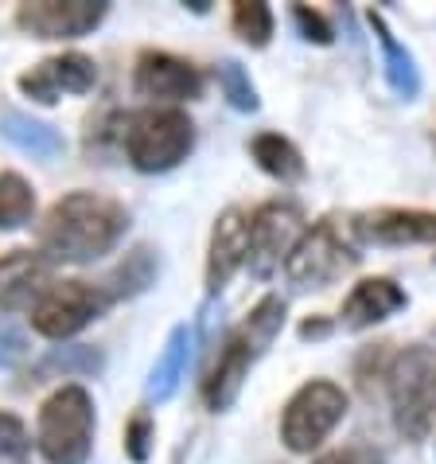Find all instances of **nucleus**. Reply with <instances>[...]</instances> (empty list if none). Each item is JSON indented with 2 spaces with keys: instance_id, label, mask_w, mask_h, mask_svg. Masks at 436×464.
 Returning <instances> with one entry per match:
<instances>
[{
  "instance_id": "1",
  "label": "nucleus",
  "mask_w": 436,
  "mask_h": 464,
  "mask_svg": "<svg viewBox=\"0 0 436 464\" xmlns=\"http://www.w3.org/2000/svg\"><path fill=\"white\" fill-rule=\"evenodd\" d=\"M125 230H129V211L118 199L98 196V191H71V196L51 203V211L43 215L40 254L51 266H86L118 246Z\"/></svg>"
},
{
  "instance_id": "2",
  "label": "nucleus",
  "mask_w": 436,
  "mask_h": 464,
  "mask_svg": "<svg viewBox=\"0 0 436 464\" xmlns=\"http://www.w3.org/2000/svg\"><path fill=\"white\" fill-rule=\"evenodd\" d=\"M280 328H285V301H280V296H265V301H258V308L226 336L211 375L203 379V402H207L214 414L234 406L250 367L265 355V347L277 340Z\"/></svg>"
},
{
  "instance_id": "3",
  "label": "nucleus",
  "mask_w": 436,
  "mask_h": 464,
  "mask_svg": "<svg viewBox=\"0 0 436 464\" xmlns=\"http://www.w3.org/2000/svg\"><path fill=\"white\" fill-rule=\"evenodd\" d=\"M195 149V125L175 106H148L125 125V157L137 172H168Z\"/></svg>"
},
{
  "instance_id": "4",
  "label": "nucleus",
  "mask_w": 436,
  "mask_h": 464,
  "mask_svg": "<svg viewBox=\"0 0 436 464\" xmlns=\"http://www.w3.org/2000/svg\"><path fill=\"white\" fill-rule=\"evenodd\" d=\"M94 449V398L86 386H59L40 410V453L47 464H86Z\"/></svg>"
},
{
  "instance_id": "5",
  "label": "nucleus",
  "mask_w": 436,
  "mask_h": 464,
  "mask_svg": "<svg viewBox=\"0 0 436 464\" xmlns=\"http://www.w3.org/2000/svg\"><path fill=\"white\" fill-rule=\"evenodd\" d=\"M358 246L351 242V227H343L339 218H319L304 230L297 250L289 254L285 274L297 289H327L331 281L351 274L358 266Z\"/></svg>"
},
{
  "instance_id": "6",
  "label": "nucleus",
  "mask_w": 436,
  "mask_h": 464,
  "mask_svg": "<svg viewBox=\"0 0 436 464\" xmlns=\"http://www.w3.org/2000/svg\"><path fill=\"white\" fill-rule=\"evenodd\" d=\"M343 414H347V394H343V386L327 382V379H312L285 402L280 441H285L292 453H312V449H319L331 437V430L343 421Z\"/></svg>"
},
{
  "instance_id": "7",
  "label": "nucleus",
  "mask_w": 436,
  "mask_h": 464,
  "mask_svg": "<svg viewBox=\"0 0 436 464\" xmlns=\"http://www.w3.org/2000/svg\"><path fill=\"white\" fill-rule=\"evenodd\" d=\"M113 301L101 285H90V281H55L40 301L32 308V328L47 340H67V336H79L86 324L106 313Z\"/></svg>"
},
{
  "instance_id": "8",
  "label": "nucleus",
  "mask_w": 436,
  "mask_h": 464,
  "mask_svg": "<svg viewBox=\"0 0 436 464\" xmlns=\"http://www.w3.org/2000/svg\"><path fill=\"white\" fill-rule=\"evenodd\" d=\"M300 238H304V215L297 203L289 199L261 203L250 215V269L258 277H269L277 266L289 262V254L297 250Z\"/></svg>"
},
{
  "instance_id": "9",
  "label": "nucleus",
  "mask_w": 436,
  "mask_h": 464,
  "mask_svg": "<svg viewBox=\"0 0 436 464\" xmlns=\"http://www.w3.org/2000/svg\"><path fill=\"white\" fill-rule=\"evenodd\" d=\"M106 16V0H28L16 8V24L35 40H79Z\"/></svg>"
},
{
  "instance_id": "10",
  "label": "nucleus",
  "mask_w": 436,
  "mask_h": 464,
  "mask_svg": "<svg viewBox=\"0 0 436 464\" xmlns=\"http://www.w3.org/2000/svg\"><path fill=\"white\" fill-rule=\"evenodd\" d=\"M133 86L148 102H191L203 94V74L195 63L168 55V51H145L137 59Z\"/></svg>"
},
{
  "instance_id": "11",
  "label": "nucleus",
  "mask_w": 436,
  "mask_h": 464,
  "mask_svg": "<svg viewBox=\"0 0 436 464\" xmlns=\"http://www.w3.org/2000/svg\"><path fill=\"white\" fill-rule=\"evenodd\" d=\"M98 82V67L94 59L82 55V51H67V55L43 59L40 67L20 74V90L43 106H55L62 94H86Z\"/></svg>"
},
{
  "instance_id": "12",
  "label": "nucleus",
  "mask_w": 436,
  "mask_h": 464,
  "mask_svg": "<svg viewBox=\"0 0 436 464\" xmlns=\"http://www.w3.org/2000/svg\"><path fill=\"white\" fill-rule=\"evenodd\" d=\"M351 230L370 242H382V246H436V211L378 208L358 215Z\"/></svg>"
},
{
  "instance_id": "13",
  "label": "nucleus",
  "mask_w": 436,
  "mask_h": 464,
  "mask_svg": "<svg viewBox=\"0 0 436 464\" xmlns=\"http://www.w3.org/2000/svg\"><path fill=\"white\" fill-rule=\"evenodd\" d=\"M250 262V215L242 208H230L218 215L211 230V250H207V289L218 293L230 285V277Z\"/></svg>"
},
{
  "instance_id": "14",
  "label": "nucleus",
  "mask_w": 436,
  "mask_h": 464,
  "mask_svg": "<svg viewBox=\"0 0 436 464\" xmlns=\"http://www.w3.org/2000/svg\"><path fill=\"white\" fill-rule=\"evenodd\" d=\"M55 285L51 262L40 250H8L0 254V308H35V301Z\"/></svg>"
},
{
  "instance_id": "15",
  "label": "nucleus",
  "mask_w": 436,
  "mask_h": 464,
  "mask_svg": "<svg viewBox=\"0 0 436 464\" xmlns=\"http://www.w3.org/2000/svg\"><path fill=\"white\" fill-rule=\"evenodd\" d=\"M397 308H405V289L390 277H366L343 301V328H370L390 320Z\"/></svg>"
},
{
  "instance_id": "16",
  "label": "nucleus",
  "mask_w": 436,
  "mask_h": 464,
  "mask_svg": "<svg viewBox=\"0 0 436 464\" xmlns=\"http://www.w3.org/2000/svg\"><path fill=\"white\" fill-rule=\"evenodd\" d=\"M191 343H195V336H191L187 324L172 328V336H168V343H164L156 367H152V375H148V398L152 402H168V398L179 391V382H184V375H187V363H191Z\"/></svg>"
},
{
  "instance_id": "17",
  "label": "nucleus",
  "mask_w": 436,
  "mask_h": 464,
  "mask_svg": "<svg viewBox=\"0 0 436 464\" xmlns=\"http://www.w3.org/2000/svg\"><path fill=\"white\" fill-rule=\"evenodd\" d=\"M156 274H160L156 250H152V246H133L118 262V269L106 277V285H101V289L109 293V301H125V296H140V293H145L152 281H156Z\"/></svg>"
},
{
  "instance_id": "18",
  "label": "nucleus",
  "mask_w": 436,
  "mask_h": 464,
  "mask_svg": "<svg viewBox=\"0 0 436 464\" xmlns=\"http://www.w3.org/2000/svg\"><path fill=\"white\" fill-rule=\"evenodd\" d=\"M370 28H374V35H378V44H382V63H386V79H390V86H393V94L397 98H417V90H421V74H417V67H413V55L393 40V32H390V24L378 16V12H370Z\"/></svg>"
},
{
  "instance_id": "19",
  "label": "nucleus",
  "mask_w": 436,
  "mask_h": 464,
  "mask_svg": "<svg viewBox=\"0 0 436 464\" xmlns=\"http://www.w3.org/2000/svg\"><path fill=\"white\" fill-rule=\"evenodd\" d=\"M250 152H253V160H258V169L269 172L273 179H280V184H297V179H304V157L289 137L258 133L250 140Z\"/></svg>"
},
{
  "instance_id": "20",
  "label": "nucleus",
  "mask_w": 436,
  "mask_h": 464,
  "mask_svg": "<svg viewBox=\"0 0 436 464\" xmlns=\"http://www.w3.org/2000/svg\"><path fill=\"white\" fill-rule=\"evenodd\" d=\"M0 133L16 149L32 152V157H55V152H62L59 129H51L47 121H35L28 113H5V118H0Z\"/></svg>"
},
{
  "instance_id": "21",
  "label": "nucleus",
  "mask_w": 436,
  "mask_h": 464,
  "mask_svg": "<svg viewBox=\"0 0 436 464\" xmlns=\"http://www.w3.org/2000/svg\"><path fill=\"white\" fill-rule=\"evenodd\" d=\"M35 215V188L20 172H0V230H16L32 223Z\"/></svg>"
},
{
  "instance_id": "22",
  "label": "nucleus",
  "mask_w": 436,
  "mask_h": 464,
  "mask_svg": "<svg viewBox=\"0 0 436 464\" xmlns=\"http://www.w3.org/2000/svg\"><path fill=\"white\" fill-rule=\"evenodd\" d=\"M230 28H234L242 44L265 47L273 40V12H269V5H261V0H238L234 12H230Z\"/></svg>"
},
{
  "instance_id": "23",
  "label": "nucleus",
  "mask_w": 436,
  "mask_h": 464,
  "mask_svg": "<svg viewBox=\"0 0 436 464\" xmlns=\"http://www.w3.org/2000/svg\"><path fill=\"white\" fill-rule=\"evenodd\" d=\"M101 367H106L101 352H94V347H86V343L51 347V355L40 363V379H47V375H98Z\"/></svg>"
},
{
  "instance_id": "24",
  "label": "nucleus",
  "mask_w": 436,
  "mask_h": 464,
  "mask_svg": "<svg viewBox=\"0 0 436 464\" xmlns=\"http://www.w3.org/2000/svg\"><path fill=\"white\" fill-rule=\"evenodd\" d=\"M393 421L405 437H425L429 433V425L436 421V375L421 386V394L402 410V414H393Z\"/></svg>"
},
{
  "instance_id": "25",
  "label": "nucleus",
  "mask_w": 436,
  "mask_h": 464,
  "mask_svg": "<svg viewBox=\"0 0 436 464\" xmlns=\"http://www.w3.org/2000/svg\"><path fill=\"white\" fill-rule=\"evenodd\" d=\"M393 363V343H370L355 359V379L370 394L374 386H386V371Z\"/></svg>"
},
{
  "instance_id": "26",
  "label": "nucleus",
  "mask_w": 436,
  "mask_h": 464,
  "mask_svg": "<svg viewBox=\"0 0 436 464\" xmlns=\"http://www.w3.org/2000/svg\"><path fill=\"white\" fill-rule=\"evenodd\" d=\"M218 86H223V94H226V102L234 110H258V90H253V82H250V74L238 67V63H223L218 67Z\"/></svg>"
},
{
  "instance_id": "27",
  "label": "nucleus",
  "mask_w": 436,
  "mask_h": 464,
  "mask_svg": "<svg viewBox=\"0 0 436 464\" xmlns=\"http://www.w3.org/2000/svg\"><path fill=\"white\" fill-rule=\"evenodd\" d=\"M32 449V437L24 430L20 418L0 414V460H24Z\"/></svg>"
},
{
  "instance_id": "28",
  "label": "nucleus",
  "mask_w": 436,
  "mask_h": 464,
  "mask_svg": "<svg viewBox=\"0 0 436 464\" xmlns=\"http://www.w3.org/2000/svg\"><path fill=\"white\" fill-rule=\"evenodd\" d=\"M148 449H152V418L140 410V414H133L129 425H125V457L133 464H145Z\"/></svg>"
},
{
  "instance_id": "29",
  "label": "nucleus",
  "mask_w": 436,
  "mask_h": 464,
  "mask_svg": "<svg viewBox=\"0 0 436 464\" xmlns=\"http://www.w3.org/2000/svg\"><path fill=\"white\" fill-rule=\"evenodd\" d=\"M28 352H32V343L24 336V328L0 316V367H20L28 359Z\"/></svg>"
},
{
  "instance_id": "30",
  "label": "nucleus",
  "mask_w": 436,
  "mask_h": 464,
  "mask_svg": "<svg viewBox=\"0 0 436 464\" xmlns=\"http://www.w3.org/2000/svg\"><path fill=\"white\" fill-rule=\"evenodd\" d=\"M292 20H297V28L304 32V40H312L319 47H327L331 40H336V28L327 24L324 12H316V8H308V5H297V8H292Z\"/></svg>"
},
{
  "instance_id": "31",
  "label": "nucleus",
  "mask_w": 436,
  "mask_h": 464,
  "mask_svg": "<svg viewBox=\"0 0 436 464\" xmlns=\"http://www.w3.org/2000/svg\"><path fill=\"white\" fill-rule=\"evenodd\" d=\"M312 464H386V457H382L374 445H339V449H331V453L316 457Z\"/></svg>"
},
{
  "instance_id": "32",
  "label": "nucleus",
  "mask_w": 436,
  "mask_h": 464,
  "mask_svg": "<svg viewBox=\"0 0 436 464\" xmlns=\"http://www.w3.org/2000/svg\"><path fill=\"white\" fill-rule=\"evenodd\" d=\"M324 332H327V324H319V320H308V324L300 328V336L308 340V336H324Z\"/></svg>"
},
{
  "instance_id": "33",
  "label": "nucleus",
  "mask_w": 436,
  "mask_h": 464,
  "mask_svg": "<svg viewBox=\"0 0 436 464\" xmlns=\"http://www.w3.org/2000/svg\"><path fill=\"white\" fill-rule=\"evenodd\" d=\"M432 149H436V133H432Z\"/></svg>"
}]
</instances>
